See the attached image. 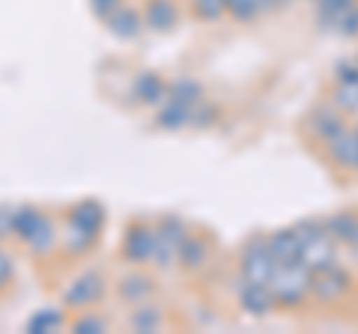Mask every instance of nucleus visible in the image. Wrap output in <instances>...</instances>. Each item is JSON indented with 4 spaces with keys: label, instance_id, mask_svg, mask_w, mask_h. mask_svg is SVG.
<instances>
[{
    "label": "nucleus",
    "instance_id": "obj_5",
    "mask_svg": "<svg viewBox=\"0 0 358 334\" xmlns=\"http://www.w3.org/2000/svg\"><path fill=\"white\" fill-rule=\"evenodd\" d=\"M266 245H268V254H272V260H275V263L299 260L301 239H299L296 227H293V230H281V233H275L272 239H266Z\"/></svg>",
    "mask_w": 358,
    "mask_h": 334
},
{
    "label": "nucleus",
    "instance_id": "obj_14",
    "mask_svg": "<svg viewBox=\"0 0 358 334\" xmlns=\"http://www.w3.org/2000/svg\"><path fill=\"white\" fill-rule=\"evenodd\" d=\"M227 6H230V13L236 18H248V15H254L257 0H227Z\"/></svg>",
    "mask_w": 358,
    "mask_h": 334
},
{
    "label": "nucleus",
    "instance_id": "obj_11",
    "mask_svg": "<svg viewBox=\"0 0 358 334\" xmlns=\"http://www.w3.org/2000/svg\"><path fill=\"white\" fill-rule=\"evenodd\" d=\"M334 102L346 110H358V81H343L334 93Z\"/></svg>",
    "mask_w": 358,
    "mask_h": 334
},
{
    "label": "nucleus",
    "instance_id": "obj_10",
    "mask_svg": "<svg viewBox=\"0 0 358 334\" xmlns=\"http://www.w3.org/2000/svg\"><path fill=\"white\" fill-rule=\"evenodd\" d=\"M179 257L185 260L188 269H197L200 263H206V242L203 239H188V242H182V248H179Z\"/></svg>",
    "mask_w": 358,
    "mask_h": 334
},
{
    "label": "nucleus",
    "instance_id": "obj_3",
    "mask_svg": "<svg viewBox=\"0 0 358 334\" xmlns=\"http://www.w3.org/2000/svg\"><path fill=\"white\" fill-rule=\"evenodd\" d=\"M299 263H305L308 269L317 275V272H326L334 266V245L326 233H313L310 239L301 242V251H299Z\"/></svg>",
    "mask_w": 358,
    "mask_h": 334
},
{
    "label": "nucleus",
    "instance_id": "obj_2",
    "mask_svg": "<svg viewBox=\"0 0 358 334\" xmlns=\"http://www.w3.org/2000/svg\"><path fill=\"white\" fill-rule=\"evenodd\" d=\"M275 269V260L268 254L266 239H254L242 254V275L245 284H268V275Z\"/></svg>",
    "mask_w": 358,
    "mask_h": 334
},
{
    "label": "nucleus",
    "instance_id": "obj_9",
    "mask_svg": "<svg viewBox=\"0 0 358 334\" xmlns=\"http://www.w3.org/2000/svg\"><path fill=\"white\" fill-rule=\"evenodd\" d=\"M334 239H341V242H350L355 245L358 242V218L352 212H341V215H334L329 221V227H326Z\"/></svg>",
    "mask_w": 358,
    "mask_h": 334
},
{
    "label": "nucleus",
    "instance_id": "obj_12",
    "mask_svg": "<svg viewBox=\"0 0 358 334\" xmlns=\"http://www.w3.org/2000/svg\"><path fill=\"white\" fill-rule=\"evenodd\" d=\"M159 122H162V126L164 129H179V126H185V122H188V110H185V105H171V108H167L164 110V114L159 117Z\"/></svg>",
    "mask_w": 358,
    "mask_h": 334
},
{
    "label": "nucleus",
    "instance_id": "obj_13",
    "mask_svg": "<svg viewBox=\"0 0 358 334\" xmlns=\"http://www.w3.org/2000/svg\"><path fill=\"white\" fill-rule=\"evenodd\" d=\"M200 84H194V81H182V84H176V102L179 105H188V102H197L200 99Z\"/></svg>",
    "mask_w": 358,
    "mask_h": 334
},
{
    "label": "nucleus",
    "instance_id": "obj_8",
    "mask_svg": "<svg viewBox=\"0 0 358 334\" xmlns=\"http://www.w3.org/2000/svg\"><path fill=\"white\" fill-rule=\"evenodd\" d=\"M308 129H310L317 138L331 140L334 135H338V131H343V119L334 114V110H322V114H313V117L308 119Z\"/></svg>",
    "mask_w": 358,
    "mask_h": 334
},
{
    "label": "nucleus",
    "instance_id": "obj_6",
    "mask_svg": "<svg viewBox=\"0 0 358 334\" xmlns=\"http://www.w3.org/2000/svg\"><path fill=\"white\" fill-rule=\"evenodd\" d=\"M329 152L331 159L343 164V167H355L358 170V131H338L331 140H329Z\"/></svg>",
    "mask_w": 358,
    "mask_h": 334
},
{
    "label": "nucleus",
    "instance_id": "obj_15",
    "mask_svg": "<svg viewBox=\"0 0 358 334\" xmlns=\"http://www.w3.org/2000/svg\"><path fill=\"white\" fill-rule=\"evenodd\" d=\"M355 30H358V13L343 18V33H355Z\"/></svg>",
    "mask_w": 358,
    "mask_h": 334
},
{
    "label": "nucleus",
    "instance_id": "obj_7",
    "mask_svg": "<svg viewBox=\"0 0 358 334\" xmlns=\"http://www.w3.org/2000/svg\"><path fill=\"white\" fill-rule=\"evenodd\" d=\"M275 305V296H272V289H268L266 284H245L242 289V307L248 310V314H257V317H263L268 314Z\"/></svg>",
    "mask_w": 358,
    "mask_h": 334
},
{
    "label": "nucleus",
    "instance_id": "obj_4",
    "mask_svg": "<svg viewBox=\"0 0 358 334\" xmlns=\"http://www.w3.org/2000/svg\"><path fill=\"white\" fill-rule=\"evenodd\" d=\"M310 289L322 298V302H338V298L346 296V289H350V275L331 266L326 272H317V277L310 281Z\"/></svg>",
    "mask_w": 358,
    "mask_h": 334
},
{
    "label": "nucleus",
    "instance_id": "obj_1",
    "mask_svg": "<svg viewBox=\"0 0 358 334\" xmlns=\"http://www.w3.org/2000/svg\"><path fill=\"white\" fill-rule=\"evenodd\" d=\"M310 281H313V272L308 269V266L299 263V260H289V263H275L266 286L272 289L275 302L299 305L301 298L310 293Z\"/></svg>",
    "mask_w": 358,
    "mask_h": 334
}]
</instances>
